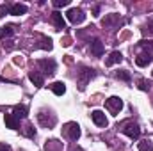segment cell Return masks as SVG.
Segmentation results:
<instances>
[{
	"mask_svg": "<svg viewBox=\"0 0 153 151\" xmlns=\"http://www.w3.org/2000/svg\"><path fill=\"white\" fill-rule=\"evenodd\" d=\"M121 132H123L126 137H130V139H139V137H141V128H139V124L134 123V121L125 123L123 128H121Z\"/></svg>",
	"mask_w": 153,
	"mask_h": 151,
	"instance_id": "1",
	"label": "cell"
},
{
	"mask_svg": "<svg viewBox=\"0 0 153 151\" xmlns=\"http://www.w3.org/2000/svg\"><path fill=\"white\" fill-rule=\"evenodd\" d=\"M105 107H107V110L112 114V115H117L119 110L123 109V100L117 98V96H111V98L105 101Z\"/></svg>",
	"mask_w": 153,
	"mask_h": 151,
	"instance_id": "2",
	"label": "cell"
},
{
	"mask_svg": "<svg viewBox=\"0 0 153 151\" xmlns=\"http://www.w3.org/2000/svg\"><path fill=\"white\" fill-rule=\"evenodd\" d=\"M66 16H68V20H70L73 25H78V23H82V21L85 20V13H84L82 9H78V7H71V9L66 13Z\"/></svg>",
	"mask_w": 153,
	"mask_h": 151,
	"instance_id": "3",
	"label": "cell"
},
{
	"mask_svg": "<svg viewBox=\"0 0 153 151\" xmlns=\"http://www.w3.org/2000/svg\"><path fill=\"white\" fill-rule=\"evenodd\" d=\"M94 75H96V71H94V70H91V68H82L80 76H78V87H80V91H84V89H85L87 82H89Z\"/></svg>",
	"mask_w": 153,
	"mask_h": 151,
	"instance_id": "4",
	"label": "cell"
},
{
	"mask_svg": "<svg viewBox=\"0 0 153 151\" xmlns=\"http://www.w3.org/2000/svg\"><path fill=\"white\" fill-rule=\"evenodd\" d=\"M62 132H64V135H68L71 141H76V139L80 137V126H78L76 123H66L64 128H62Z\"/></svg>",
	"mask_w": 153,
	"mask_h": 151,
	"instance_id": "5",
	"label": "cell"
},
{
	"mask_svg": "<svg viewBox=\"0 0 153 151\" xmlns=\"http://www.w3.org/2000/svg\"><path fill=\"white\" fill-rule=\"evenodd\" d=\"M38 121L45 126V128H53L57 119H55V115H53V114H50V115L46 117V112H45V110H41V112L38 114Z\"/></svg>",
	"mask_w": 153,
	"mask_h": 151,
	"instance_id": "6",
	"label": "cell"
},
{
	"mask_svg": "<svg viewBox=\"0 0 153 151\" xmlns=\"http://www.w3.org/2000/svg\"><path fill=\"white\" fill-rule=\"evenodd\" d=\"M39 66L43 68V71L46 75H53L55 73V61H52V59H41Z\"/></svg>",
	"mask_w": 153,
	"mask_h": 151,
	"instance_id": "7",
	"label": "cell"
},
{
	"mask_svg": "<svg viewBox=\"0 0 153 151\" xmlns=\"http://www.w3.org/2000/svg\"><path fill=\"white\" fill-rule=\"evenodd\" d=\"M91 117H93V121H94L96 126H107V124H109L105 114L102 112V110H93V112H91Z\"/></svg>",
	"mask_w": 153,
	"mask_h": 151,
	"instance_id": "8",
	"label": "cell"
},
{
	"mask_svg": "<svg viewBox=\"0 0 153 151\" xmlns=\"http://www.w3.org/2000/svg\"><path fill=\"white\" fill-rule=\"evenodd\" d=\"M52 21H53V25H55V30L66 29V21H64L62 14H61L59 11H53V13H52Z\"/></svg>",
	"mask_w": 153,
	"mask_h": 151,
	"instance_id": "9",
	"label": "cell"
},
{
	"mask_svg": "<svg viewBox=\"0 0 153 151\" xmlns=\"http://www.w3.org/2000/svg\"><path fill=\"white\" fill-rule=\"evenodd\" d=\"M4 121H5V126L11 128V130H18L20 128V119H16L13 114H5L4 115Z\"/></svg>",
	"mask_w": 153,
	"mask_h": 151,
	"instance_id": "10",
	"label": "cell"
},
{
	"mask_svg": "<svg viewBox=\"0 0 153 151\" xmlns=\"http://www.w3.org/2000/svg\"><path fill=\"white\" fill-rule=\"evenodd\" d=\"M152 61H153V53H139L137 59H135V64L141 66V68H144V66H148Z\"/></svg>",
	"mask_w": 153,
	"mask_h": 151,
	"instance_id": "11",
	"label": "cell"
},
{
	"mask_svg": "<svg viewBox=\"0 0 153 151\" xmlns=\"http://www.w3.org/2000/svg\"><path fill=\"white\" fill-rule=\"evenodd\" d=\"M91 53H93L94 57H102V55H103V43H102L100 39H94V41L91 43Z\"/></svg>",
	"mask_w": 153,
	"mask_h": 151,
	"instance_id": "12",
	"label": "cell"
},
{
	"mask_svg": "<svg viewBox=\"0 0 153 151\" xmlns=\"http://www.w3.org/2000/svg\"><path fill=\"white\" fill-rule=\"evenodd\" d=\"M25 13H27L25 4H13L9 7V14H13V16H20V14H25Z\"/></svg>",
	"mask_w": 153,
	"mask_h": 151,
	"instance_id": "13",
	"label": "cell"
},
{
	"mask_svg": "<svg viewBox=\"0 0 153 151\" xmlns=\"http://www.w3.org/2000/svg\"><path fill=\"white\" fill-rule=\"evenodd\" d=\"M123 61V55H121V52H112L111 55H109V59L105 61V64L107 66H114L117 62H121Z\"/></svg>",
	"mask_w": 153,
	"mask_h": 151,
	"instance_id": "14",
	"label": "cell"
},
{
	"mask_svg": "<svg viewBox=\"0 0 153 151\" xmlns=\"http://www.w3.org/2000/svg\"><path fill=\"white\" fill-rule=\"evenodd\" d=\"M29 78H30V82H32L36 87H43V84H45L41 73H38V71H30V73H29Z\"/></svg>",
	"mask_w": 153,
	"mask_h": 151,
	"instance_id": "15",
	"label": "cell"
},
{
	"mask_svg": "<svg viewBox=\"0 0 153 151\" xmlns=\"http://www.w3.org/2000/svg\"><path fill=\"white\" fill-rule=\"evenodd\" d=\"M50 89H52L53 94H57V96H62V94L66 93V85H64L62 82H53V84L50 85Z\"/></svg>",
	"mask_w": 153,
	"mask_h": 151,
	"instance_id": "16",
	"label": "cell"
},
{
	"mask_svg": "<svg viewBox=\"0 0 153 151\" xmlns=\"http://www.w3.org/2000/svg\"><path fill=\"white\" fill-rule=\"evenodd\" d=\"M13 115H14L16 119H23V117H27V107H25V105H16L14 110H13Z\"/></svg>",
	"mask_w": 153,
	"mask_h": 151,
	"instance_id": "17",
	"label": "cell"
},
{
	"mask_svg": "<svg viewBox=\"0 0 153 151\" xmlns=\"http://www.w3.org/2000/svg\"><path fill=\"white\" fill-rule=\"evenodd\" d=\"M13 34H14V25H5V27H2V30H0V36H2V39L11 38Z\"/></svg>",
	"mask_w": 153,
	"mask_h": 151,
	"instance_id": "18",
	"label": "cell"
},
{
	"mask_svg": "<svg viewBox=\"0 0 153 151\" xmlns=\"http://www.w3.org/2000/svg\"><path fill=\"white\" fill-rule=\"evenodd\" d=\"M139 151H153V144L150 139H144L139 142Z\"/></svg>",
	"mask_w": 153,
	"mask_h": 151,
	"instance_id": "19",
	"label": "cell"
},
{
	"mask_svg": "<svg viewBox=\"0 0 153 151\" xmlns=\"http://www.w3.org/2000/svg\"><path fill=\"white\" fill-rule=\"evenodd\" d=\"M116 78H119V80H125V82H130V73L126 71V70H121V71H117L116 73Z\"/></svg>",
	"mask_w": 153,
	"mask_h": 151,
	"instance_id": "20",
	"label": "cell"
},
{
	"mask_svg": "<svg viewBox=\"0 0 153 151\" xmlns=\"http://www.w3.org/2000/svg\"><path fill=\"white\" fill-rule=\"evenodd\" d=\"M41 41H43V43H41V48H45V50H52V39L50 38H43Z\"/></svg>",
	"mask_w": 153,
	"mask_h": 151,
	"instance_id": "21",
	"label": "cell"
},
{
	"mask_svg": "<svg viewBox=\"0 0 153 151\" xmlns=\"http://www.w3.org/2000/svg\"><path fill=\"white\" fill-rule=\"evenodd\" d=\"M150 87H152V84L148 80H139V89L141 91H150Z\"/></svg>",
	"mask_w": 153,
	"mask_h": 151,
	"instance_id": "22",
	"label": "cell"
},
{
	"mask_svg": "<svg viewBox=\"0 0 153 151\" xmlns=\"http://www.w3.org/2000/svg\"><path fill=\"white\" fill-rule=\"evenodd\" d=\"M25 135H27V137H34V135H36V130H34L32 124H27V126H25Z\"/></svg>",
	"mask_w": 153,
	"mask_h": 151,
	"instance_id": "23",
	"label": "cell"
},
{
	"mask_svg": "<svg viewBox=\"0 0 153 151\" xmlns=\"http://www.w3.org/2000/svg\"><path fill=\"white\" fill-rule=\"evenodd\" d=\"M68 4H70V0H53V5L55 7H64Z\"/></svg>",
	"mask_w": 153,
	"mask_h": 151,
	"instance_id": "24",
	"label": "cell"
},
{
	"mask_svg": "<svg viewBox=\"0 0 153 151\" xmlns=\"http://www.w3.org/2000/svg\"><path fill=\"white\" fill-rule=\"evenodd\" d=\"M9 7H11V5H0V18H4V16L9 13Z\"/></svg>",
	"mask_w": 153,
	"mask_h": 151,
	"instance_id": "25",
	"label": "cell"
},
{
	"mask_svg": "<svg viewBox=\"0 0 153 151\" xmlns=\"http://www.w3.org/2000/svg\"><path fill=\"white\" fill-rule=\"evenodd\" d=\"M0 151H13V150H11V146H9V144L0 142Z\"/></svg>",
	"mask_w": 153,
	"mask_h": 151,
	"instance_id": "26",
	"label": "cell"
},
{
	"mask_svg": "<svg viewBox=\"0 0 153 151\" xmlns=\"http://www.w3.org/2000/svg\"><path fill=\"white\" fill-rule=\"evenodd\" d=\"M93 13H94V14H93V16H100V14H98V13H100V7H98V5H96V7H94V9H93Z\"/></svg>",
	"mask_w": 153,
	"mask_h": 151,
	"instance_id": "27",
	"label": "cell"
},
{
	"mask_svg": "<svg viewBox=\"0 0 153 151\" xmlns=\"http://www.w3.org/2000/svg\"><path fill=\"white\" fill-rule=\"evenodd\" d=\"M148 27H150V30H152V32H153V18H152V21L148 23Z\"/></svg>",
	"mask_w": 153,
	"mask_h": 151,
	"instance_id": "28",
	"label": "cell"
}]
</instances>
